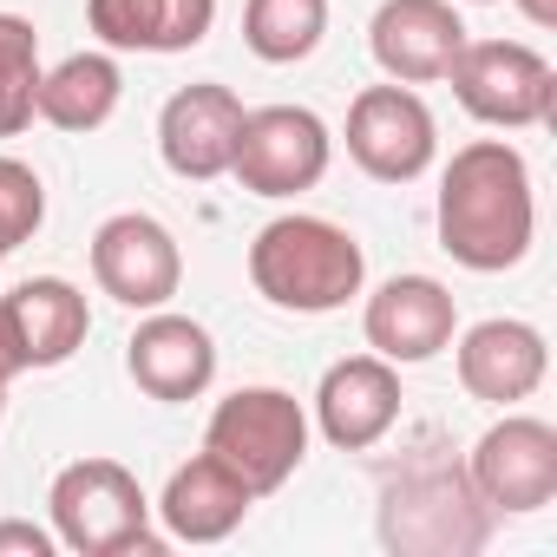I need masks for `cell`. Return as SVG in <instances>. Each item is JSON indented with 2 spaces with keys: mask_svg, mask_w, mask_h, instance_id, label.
I'll use <instances>...</instances> for the list:
<instances>
[{
  "mask_svg": "<svg viewBox=\"0 0 557 557\" xmlns=\"http://www.w3.org/2000/svg\"><path fill=\"white\" fill-rule=\"evenodd\" d=\"M203 453L223 459L256 498H269L309 459V413L283 387H236L230 400H216V413L203 426Z\"/></svg>",
  "mask_w": 557,
  "mask_h": 557,
  "instance_id": "4",
  "label": "cell"
},
{
  "mask_svg": "<svg viewBox=\"0 0 557 557\" xmlns=\"http://www.w3.org/2000/svg\"><path fill=\"white\" fill-rule=\"evenodd\" d=\"M0 413H8V381H0Z\"/></svg>",
  "mask_w": 557,
  "mask_h": 557,
  "instance_id": "27",
  "label": "cell"
},
{
  "mask_svg": "<svg viewBox=\"0 0 557 557\" xmlns=\"http://www.w3.org/2000/svg\"><path fill=\"white\" fill-rule=\"evenodd\" d=\"M374 66L400 86H426L446 79L459 47H466V21L453 0H381V14L368 27Z\"/></svg>",
  "mask_w": 557,
  "mask_h": 557,
  "instance_id": "14",
  "label": "cell"
},
{
  "mask_svg": "<svg viewBox=\"0 0 557 557\" xmlns=\"http://www.w3.org/2000/svg\"><path fill=\"white\" fill-rule=\"evenodd\" d=\"M446 79H453L459 106L479 125H498V132L550 125V112H557V73L524 40H466Z\"/></svg>",
  "mask_w": 557,
  "mask_h": 557,
  "instance_id": "5",
  "label": "cell"
},
{
  "mask_svg": "<svg viewBox=\"0 0 557 557\" xmlns=\"http://www.w3.org/2000/svg\"><path fill=\"white\" fill-rule=\"evenodd\" d=\"M466 479L485 511H511V518L544 511L557 498V426L531 413H505L498 426L479 433Z\"/></svg>",
  "mask_w": 557,
  "mask_h": 557,
  "instance_id": "8",
  "label": "cell"
},
{
  "mask_svg": "<svg viewBox=\"0 0 557 557\" xmlns=\"http://www.w3.org/2000/svg\"><path fill=\"white\" fill-rule=\"evenodd\" d=\"M537 230V197H531V164L505 138H472L453 151L440 177V249L459 269L498 275L518 269Z\"/></svg>",
  "mask_w": 557,
  "mask_h": 557,
  "instance_id": "1",
  "label": "cell"
},
{
  "mask_svg": "<svg viewBox=\"0 0 557 557\" xmlns=\"http://www.w3.org/2000/svg\"><path fill=\"white\" fill-rule=\"evenodd\" d=\"M249 283H256L262 302L289 309V315H335V309H348L361 296L368 256H361V243L342 223L289 210V216H275V223L256 230Z\"/></svg>",
  "mask_w": 557,
  "mask_h": 557,
  "instance_id": "2",
  "label": "cell"
},
{
  "mask_svg": "<svg viewBox=\"0 0 557 557\" xmlns=\"http://www.w3.org/2000/svg\"><path fill=\"white\" fill-rule=\"evenodd\" d=\"M47 223V184L34 164L0 158V256H14L21 243H34V230Z\"/></svg>",
  "mask_w": 557,
  "mask_h": 557,
  "instance_id": "23",
  "label": "cell"
},
{
  "mask_svg": "<svg viewBox=\"0 0 557 557\" xmlns=\"http://www.w3.org/2000/svg\"><path fill=\"white\" fill-rule=\"evenodd\" d=\"M361 329H368V348L394 368H420L433 361L440 348H453L459 335V302L446 283H433V275H394V283H381L361 309Z\"/></svg>",
  "mask_w": 557,
  "mask_h": 557,
  "instance_id": "11",
  "label": "cell"
},
{
  "mask_svg": "<svg viewBox=\"0 0 557 557\" xmlns=\"http://www.w3.org/2000/svg\"><path fill=\"white\" fill-rule=\"evenodd\" d=\"M329 34V0H243V40L269 66H296Z\"/></svg>",
  "mask_w": 557,
  "mask_h": 557,
  "instance_id": "21",
  "label": "cell"
},
{
  "mask_svg": "<svg viewBox=\"0 0 557 557\" xmlns=\"http://www.w3.org/2000/svg\"><path fill=\"white\" fill-rule=\"evenodd\" d=\"M14 374H27V361H21V348H14V329H8V315H0V381H14Z\"/></svg>",
  "mask_w": 557,
  "mask_h": 557,
  "instance_id": "25",
  "label": "cell"
},
{
  "mask_svg": "<svg viewBox=\"0 0 557 557\" xmlns=\"http://www.w3.org/2000/svg\"><path fill=\"white\" fill-rule=\"evenodd\" d=\"M400 420V368L381 355H348L322 374L315 387V426L342 453H368L394 433Z\"/></svg>",
  "mask_w": 557,
  "mask_h": 557,
  "instance_id": "13",
  "label": "cell"
},
{
  "mask_svg": "<svg viewBox=\"0 0 557 557\" xmlns=\"http://www.w3.org/2000/svg\"><path fill=\"white\" fill-rule=\"evenodd\" d=\"M236 132H243V99H236L230 86H216V79L177 86V92L164 99V112H158V151H164V164H171L177 177H190V184H210V177L230 171Z\"/></svg>",
  "mask_w": 557,
  "mask_h": 557,
  "instance_id": "12",
  "label": "cell"
},
{
  "mask_svg": "<svg viewBox=\"0 0 557 557\" xmlns=\"http://www.w3.org/2000/svg\"><path fill=\"white\" fill-rule=\"evenodd\" d=\"M531 27H557V0H518Z\"/></svg>",
  "mask_w": 557,
  "mask_h": 557,
  "instance_id": "26",
  "label": "cell"
},
{
  "mask_svg": "<svg viewBox=\"0 0 557 557\" xmlns=\"http://www.w3.org/2000/svg\"><path fill=\"white\" fill-rule=\"evenodd\" d=\"M0 550H27V557H53L60 537L40 531V524H0Z\"/></svg>",
  "mask_w": 557,
  "mask_h": 557,
  "instance_id": "24",
  "label": "cell"
},
{
  "mask_svg": "<svg viewBox=\"0 0 557 557\" xmlns=\"http://www.w3.org/2000/svg\"><path fill=\"white\" fill-rule=\"evenodd\" d=\"M329 158H335V138L309 106H262V112H243L230 177L249 197H302L329 177Z\"/></svg>",
  "mask_w": 557,
  "mask_h": 557,
  "instance_id": "7",
  "label": "cell"
},
{
  "mask_svg": "<svg viewBox=\"0 0 557 557\" xmlns=\"http://www.w3.org/2000/svg\"><path fill=\"white\" fill-rule=\"evenodd\" d=\"M125 73L112 53H73L53 73H40V119L60 132H99L119 112Z\"/></svg>",
  "mask_w": 557,
  "mask_h": 557,
  "instance_id": "20",
  "label": "cell"
},
{
  "mask_svg": "<svg viewBox=\"0 0 557 557\" xmlns=\"http://www.w3.org/2000/svg\"><path fill=\"white\" fill-rule=\"evenodd\" d=\"M53 537L79 557H125V550H164V537L151 531V498L138 485L132 466L119 459H73L60 466L53 492Z\"/></svg>",
  "mask_w": 557,
  "mask_h": 557,
  "instance_id": "3",
  "label": "cell"
},
{
  "mask_svg": "<svg viewBox=\"0 0 557 557\" xmlns=\"http://www.w3.org/2000/svg\"><path fill=\"white\" fill-rule=\"evenodd\" d=\"M381 537L394 550L459 557V550L485 544V505H479V492H472L466 472H453V466H413L407 479L387 485Z\"/></svg>",
  "mask_w": 557,
  "mask_h": 557,
  "instance_id": "6",
  "label": "cell"
},
{
  "mask_svg": "<svg viewBox=\"0 0 557 557\" xmlns=\"http://www.w3.org/2000/svg\"><path fill=\"white\" fill-rule=\"evenodd\" d=\"M0 315H8L14 348H21L27 368H60L92 335V309L66 275H34V283H21L14 296H0Z\"/></svg>",
  "mask_w": 557,
  "mask_h": 557,
  "instance_id": "17",
  "label": "cell"
},
{
  "mask_svg": "<svg viewBox=\"0 0 557 557\" xmlns=\"http://www.w3.org/2000/svg\"><path fill=\"white\" fill-rule=\"evenodd\" d=\"M86 21L112 53H190L216 27V0H86Z\"/></svg>",
  "mask_w": 557,
  "mask_h": 557,
  "instance_id": "19",
  "label": "cell"
},
{
  "mask_svg": "<svg viewBox=\"0 0 557 557\" xmlns=\"http://www.w3.org/2000/svg\"><path fill=\"white\" fill-rule=\"evenodd\" d=\"M249 505H256V492H249L223 459L197 453L190 466L171 472V485H164V498H158L151 511L164 518V531H171L177 544H223V537L249 518Z\"/></svg>",
  "mask_w": 557,
  "mask_h": 557,
  "instance_id": "18",
  "label": "cell"
},
{
  "mask_svg": "<svg viewBox=\"0 0 557 557\" xmlns=\"http://www.w3.org/2000/svg\"><path fill=\"white\" fill-rule=\"evenodd\" d=\"M40 34L21 14H0V138H21L40 119Z\"/></svg>",
  "mask_w": 557,
  "mask_h": 557,
  "instance_id": "22",
  "label": "cell"
},
{
  "mask_svg": "<svg viewBox=\"0 0 557 557\" xmlns=\"http://www.w3.org/2000/svg\"><path fill=\"white\" fill-rule=\"evenodd\" d=\"M544 368H550V348H544V335L531 322L492 315V322L459 335V387L472 400H492V407L531 400L544 387Z\"/></svg>",
  "mask_w": 557,
  "mask_h": 557,
  "instance_id": "16",
  "label": "cell"
},
{
  "mask_svg": "<svg viewBox=\"0 0 557 557\" xmlns=\"http://www.w3.org/2000/svg\"><path fill=\"white\" fill-rule=\"evenodd\" d=\"M92 275H99V289L112 302H125V309L145 315V309H164L177 296V283H184V249H177V236L158 216L119 210L92 236Z\"/></svg>",
  "mask_w": 557,
  "mask_h": 557,
  "instance_id": "10",
  "label": "cell"
},
{
  "mask_svg": "<svg viewBox=\"0 0 557 557\" xmlns=\"http://www.w3.org/2000/svg\"><path fill=\"white\" fill-rule=\"evenodd\" d=\"M348 158L381 184H413L440 158V125L413 86H368L348 106Z\"/></svg>",
  "mask_w": 557,
  "mask_h": 557,
  "instance_id": "9",
  "label": "cell"
},
{
  "mask_svg": "<svg viewBox=\"0 0 557 557\" xmlns=\"http://www.w3.org/2000/svg\"><path fill=\"white\" fill-rule=\"evenodd\" d=\"M125 368L151 400H197L216 381V342L203 322L171 315V309H145L138 335L125 342Z\"/></svg>",
  "mask_w": 557,
  "mask_h": 557,
  "instance_id": "15",
  "label": "cell"
}]
</instances>
